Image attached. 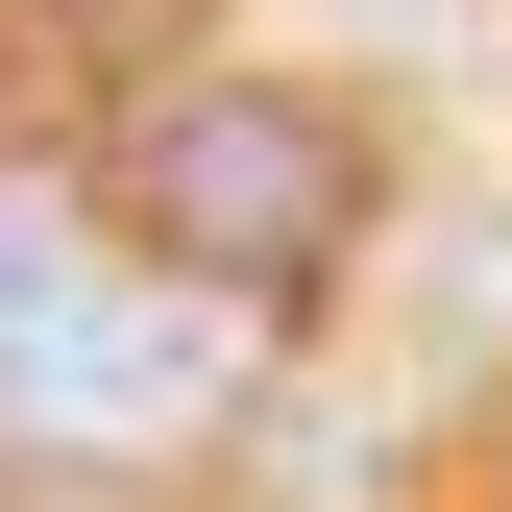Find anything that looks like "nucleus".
<instances>
[{
    "instance_id": "nucleus-1",
    "label": "nucleus",
    "mask_w": 512,
    "mask_h": 512,
    "mask_svg": "<svg viewBox=\"0 0 512 512\" xmlns=\"http://www.w3.org/2000/svg\"><path fill=\"white\" fill-rule=\"evenodd\" d=\"M244 415V317L196 269H147L98 196L0 171V464H74V488H147Z\"/></svg>"
},
{
    "instance_id": "nucleus-2",
    "label": "nucleus",
    "mask_w": 512,
    "mask_h": 512,
    "mask_svg": "<svg viewBox=\"0 0 512 512\" xmlns=\"http://www.w3.org/2000/svg\"><path fill=\"white\" fill-rule=\"evenodd\" d=\"M122 244L196 269L220 317L342 293V244H366V122L317 98V74H171L147 122H122Z\"/></svg>"
}]
</instances>
